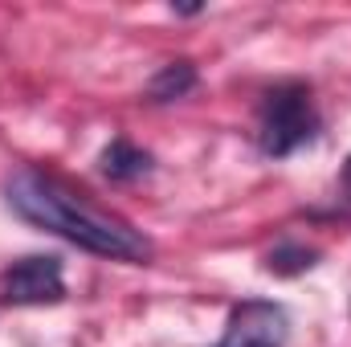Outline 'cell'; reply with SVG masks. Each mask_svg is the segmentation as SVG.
Segmentation results:
<instances>
[{
	"label": "cell",
	"mask_w": 351,
	"mask_h": 347,
	"mask_svg": "<svg viewBox=\"0 0 351 347\" xmlns=\"http://www.w3.org/2000/svg\"><path fill=\"white\" fill-rule=\"evenodd\" d=\"M4 196H8V208L21 221L45 229L53 237H66L70 246H78L86 254H98V258L110 261H135V265L152 261V254H156L152 241L135 225H127L123 217L90 204L86 196L70 192L62 180L37 172V168H21V172L8 176Z\"/></svg>",
	"instance_id": "cell-1"
},
{
	"label": "cell",
	"mask_w": 351,
	"mask_h": 347,
	"mask_svg": "<svg viewBox=\"0 0 351 347\" xmlns=\"http://www.w3.org/2000/svg\"><path fill=\"white\" fill-rule=\"evenodd\" d=\"M315 135H319V110L311 102L306 82H278L274 90H265L258 110V147L269 160L294 156Z\"/></svg>",
	"instance_id": "cell-2"
},
{
	"label": "cell",
	"mask_w": 351,
	"mask_h": 347,
	"mask_svg": "<svg viewBox=\"0 0 351 347\" xmlns=\"http://www.w3.org/2000/svg\"><path fill=\"white\" fill-rule=\"evenodd\" d=\"M290 339V315L286 307L269 298H245L229 311L225 335L217 347H286Z\"/></svg>",
	"instance_id": "cell-3"
},
{
	"label": "cell",
	"mask_w": 351,
	"mask_h": 347,
	"mask_svg": "<svg viewBox=\"0 0 351 347\" xmlns=\"http://www.w3.org/2000/svg\"><path fill=\"white\" fill-rule=\"evenodd\" d=\"M4 302L12 307H45V302H62L66 298V278H62V261L49 254H33L21 258L0 282Z\"/></svg>",
	"instance_id": "cell-4"
},
{
	"label": "cell",
	"mask_w": 351,
	"mask_h": 347,
	"mask_svg": "<svg viewBox=\"0 0 351 347\" xmlns=\"http://www.w3.org/2000/svg\"><path fill=\"white\" fill-rule=\"evenodd\" d=\"M98 168L106 180H139V176L152 172V156L143 147H135L131 139H110V147H102L98 156Z\"/></svg>",
	"instance_id": "cell-5"
},
{
	"label": "cell",
	"mask_w": 351,
	"mask_h": 347,
	"mask_svg": "<svg viewBox=\"0 0 351 347\" xmlns=\"http://www.w3.org/2000/svg\"><path fill=\"white\" fill-rule=\"evenodd\" d=\"M192 86H196V66H192V62H168V66L147 82V98H152V102H172V98H184Z\"/></svg>",
	"instance_id": "cell-6"
},
{
	"label": "cell",
	"mask_w": 351,
	"mask_h": 347,
	"mask_svg": "<svg viewBox=\"0 0 351 347\" xmlns=\"http://www.w3.org/2000/svg\"><path fill=\"white\" fill-rule=\"evenodd\" d=\"M311 265H319V250H306L298 241H282L265 254V270L278 274V278H294V274H306Z\"/></svg>",
	"instance_id": "cell-7"
},
{
	"label": "cell",
	"mask_w": 351,
	"mask_h": 347,
	"mask_svg": "<svg viewBox=\"0 0 351 347\" xmlns=\"http://www.w3.org/2000/svg\"><path fill=\"white\" fill-rule=\"evenodd\" d=\"M172 12H180V16H196L200 4H172Z\"/></svg>",
	"instance_id": "cell-8"
},
{
	"label": "cell",
	"mask_w": 351,
	"mask_h": 347,
	"mask_svg": "<svg viewBox=\"0 0 351 347\" xmlns=\"http://www.w3.org/2000/svg\"><path fill=\"white\" fill-rule=\"evenodd\" d=\"M343 184H348V188H351V160H348V164H343Z\"/></svg>",
	"instance_id": "cell-9"
}]
</instances>
